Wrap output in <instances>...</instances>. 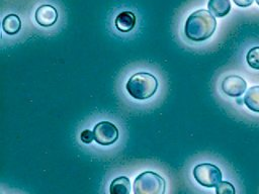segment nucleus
<instances>
[{"mask_svg":"<svg viewBox=\"0 0 259 194\" xmlns=\"http://www.w3.org/2000/svg\"><path fill=\"white\" fill-rule=\"evenodd\" d=\"M217 27L215 17L205 9L192 12L184 24V34L192 41L200 42L209 38Z\"/></svg>","mask_w":259,"mask_h":194,"instance_id":"f257e3e1","label":"nucleus"},{"mask_svg":"<svg viewBox=\"0 0 259 194\" xmlns=\"http://www.w3.org/2000/svg\"><path fill=\"white\" fill-rule=\"evenodd\" d=\"M125 89L134 99L146 100L156 93L158 80L154 75L148 72H138L127 80Z\"/></svg>","mask_w":259,"mask_h":194,"instance_id":"f03ea898","label":"nucleus"},{"mask_svg":"<svg viewBox=\"0 0 259 194\" xmlns=\"http://www.w3.org/2000/svg\"><path fill=\"white\" fill-rule=\"evenodd\" d=\"M165 189L164 178L152 171L141 173L134 182V194H165Z\"/></svg>","mask_w":259,"mask_h":194,"instance_id":"7ed1b4c3","label":"nucleus"},{"mask_svg":"<svg viewBox=\"0 0 259 194\" xmlns=\"http://www.w3.org/2000/svg\"><path fill=\"white\" fill-rule=\"evenodd\" d=\"M192 173L195 181L207 188L217 187L222 182V171L213 164H199L194 167Z\"/></svg>","mask_w":259,"mask_h":194,"instance_id":"20e7f679","label":"nucleus"},{"mask_svg":"<svg viewBox=\"0 0 259 194\" xmlns=\"http://www.w3.org/2000/svg\"><path fill=\"white\" fill-rule=\"evenodd\" d=\"M94 140L101 146H110L118 139V129L117 127L109 121H100L94 128Z\"/></svg>","mask_w":259,"mask_h":194,"instance_id":"39448f33","label":"nucleus"},{"mask_svg":"<svg viewBox=\"0 0 259 194\" xmlns=\"http://www.w3.org/2000/svg\"><path fill=\"white\" fill-rule=\"evenodd\" d=\"M247 88L246 81L238 75H230L222 82V90L230 97L241 96Z\"/></svg>","mask_w":259,"mask_h":194,"instance_id":"423d86ee","label":"nucleus"},{"mask_svg":"<svg viewBox=\"0 0 259 194\" xmlns=\"http://www.w3.org/2000/svg\"><path fill=\"white\" fill-rule=\"evenodd\" d=\"M58 11L57 9L49 4H42L35 10L34 18L37 24L42 27L53 26L58 20Z\"/></svg>","mask_w":259,"mask_h":194,"instance_id":"0eeeda50","label":"nucleus"},{"mask_svg":"<svg viewBox=\"0 0 259 194\" xmlns=\"http://www.w3.org/2000/svg\"><path fill=\"white\" fill-rule=\"evenodd\" d=\"M136 15L132 11H122L120 12L114 20V25L117 30L121 32L131 31L136 25Z\"/></svg>","mask_w":259,"mask_h":194,"instance_id":"6e6552de","label":"nucleus"},{"mask_svg":"<svg viewBox=\"0 0 259 194\" xmlns=\"http://www.w3.org/2000/svg\"><path fill=\"white\" fill-rule=\"evenodd\" d=\"M208 11L214 17H224L231 10L230 0H208Z\"/></svg>","mask_w":259,"mask_h":194,"instance_id":"1a4fd4ad","label":"nucleus"},{"mask_svg":"<svg viewBox=\"0 0 259 194\" xmlns=\"http://www.w3.org/2000/svg\"><path fill=\"white\" fill-rule=\"evenodd\" d=\"M21 28V20L16 14H7L2 20V29L8 35H14Z\"/></svg>","mask_w":259,"mask_h":194,"instance_id":"9d476101","label":"nucleus"},{"mask_svg":"<svg viewBox=\"0 0 259 194\" xmlns=\"http://www.w3.org/2000/svg\"><path fill=\"white\" fill-rule=\"evenodd\" d=\"M131 193V181L125 176H119L115 178L109 186V194H130Z\"/></svg>","mask_w":259,"mask_h":194,"instance_id":"9b49d317","label":"nucleus"},{"mask_svg":"<svg viewBox=\"0 0 259 194\" xmlns=\"http://www.w3.org/2000/svg\"><path fill=\"white\" fill-rule=\"evenodd\" d=\"M244 102L250 110L259 112V86H253L247 91Z\"/></svg>","mask_w":259,"mask_h":194,"instance_id":"f8f14e48","label":"nucleus"},{"mask_svg":"<svg viewBox=\"0 0 259 194\" xmlns=\"http://www.w3.org/2000/svg\"><path fill=\"white\" fill-rule=\"evenodd\" d=\"M246 61L251 68L259 70V46H254L249 50L246 56Z\"/></svg>","mask_w":259,"mask_h":194,"instance_id":"ddd939ff","label":"nucleus"},{"mask_svg":"<svg viewBox=\"0 0 259 194\" xmlns=\"http://www.w3.org/2000/svg\"><path fill=\"white\" fill-rule=\"evenodd\" d=\"M215 194H236L234 185L228 181H222L215 187Z\"/></svg>","mask_w":259,"mask_h":194,"instance_id":"4468645a","label":"nucleus"},{"mask_svg":"<svg viewBox=\"0 0 259 194\" xmlns=\"http://www.w3.org/2000/svg\"><path fill=\"white\" fill-rule=\"evenodd\" d=\"M80 138L84 143H90L94 139V133L89 129H85L81 132Z\"/></svg>","mask_w":259,"mask_h":194,"instance_id":"2eb2a0df","label":"nucleus"},{"mask_svg":"<svg viewBox=\"0 0 259 194\" xmlns=\"http://www.w3.org/2000/svg\"><path fill=\"white\" fill-rule=\"evenodd\" d=\"M234 3L240 7H248L250 6L254 0H233Z\"/></svg>","mask_w":259,"mask_h":194,"instance_id":"dca6fc26","label":"nucleus"},{"mask_svg":"<svg viewBox=\"0 0 259 194\" xmlns=\"http://www.w3.org/2000/svg\"><path fill=\"white\" fill-rule=\"evenodd\" d=\"M256 3L259 5V0H256Z\"/></svg>","mask_w":259,"mask_h":194,"instance_id":"f3484780","label":"nucleus"}]
</instances>
